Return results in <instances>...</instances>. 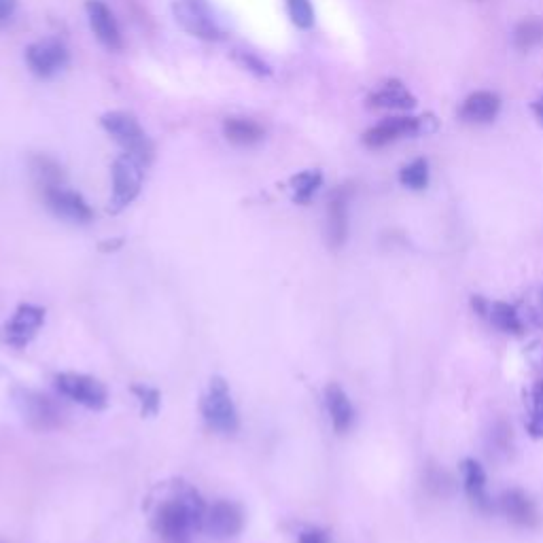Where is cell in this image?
Returning <instances> with one entry per match:
<instances>
[{"instance_id":"9","label":"cell","mask_w":543,"mask_h":543,"mask_svg":"<svg viewBox=\"0 0 543 543\" xmlns=\"http://www.w3.org/2000/svg\"><path fill=\"white\" fill-rule=\"evenodd\" d=\"M26 62L34 75L49 79L58 75L60 70L68 64V51L60 41L45 39L28 47Z\"/></svg>"},{"instance_id":"30","label":"cell","mask_w":543,"mask_h":543,"mask_svg":"<svg viewBox=\"0 0 543 543\" xmlns=\"http://www.w3.org/2000/svg\"><path fill=\"white\" fill-rule=\"evenodd\" d=\"M15 0H0V26H7L13 20Z\"/></svg>"},{"instance_id":"10","label":"cell","mask_w":543,"mask_h":543,"mask_svg":"<svg viewBox=\"0 0 543 543\" xmlns=\"http://www.w3.org/2000/svg\"><path fill=\"white\" fill-rule=\"evenodd\" d=\"M244 527V514L232 501H217L206 507L204 531L217 539H232Z\"/></svg>"},{"instance_id":"25","label":"cell","mask_w":543,"mask_h":543,"mask_svg":"<svg viewBox=\"0 0 543 543\" xmlns=\"http://www.w3.org/2000/svg\"><path fill=\"white\" fill-rule=\"evenodd\" d=\"M514 43L518 49H524V51L543 43V20H537V17L524 20L514 32Z\"/></svg>"},{"instance_id":"15","label":"cell","mask_w":543,"mask_h":543,"mask_svg":"<svg viewBox=\"0 0 543 543\" xmlns=\"http://www.w3.org/2000/svg\"><path fill=\"white\" fill-rule=\"evenodd\" d=\"M501 111V98L493 92H474L465 98L459 109V119L463 124L471 126H484L495 121Z\"/></svg>"},{"instance_id":"28","label":"cell","mask_w":543,"mask_h":543,"mask_svg":"<svg viewBox=\"0 0 543 543\" xmlns=\"http://www.w3.org/2000/svg\"><path fill=\"white\" fill-rule=\"evenodd\" d=\"M132 393L138 397L140 404H143V414L153 416V414H157V410H160L162 397L155 389L145 387V384H136V387H132Z\"/></svg>"},{"instance_id":"18","label":"cell","mask_w":543,"mask_h":543,"mask_svg":"<svg viewBox=\"0 0 543 543\" xmlns=\"http://www.w3.org/2000/svg\"><path fill=\"white\" fill-rule=\"evenodd\" d=\"M501 510L518 527H533L537 524V510L531 497L520 488L505 490L501 497Z\"/></svg>"},{"instance_id":"1","label":"cell","mask_w":543,"mask_h":543,"mask_svg":"<svg viewBox=\"0 0 543 543\" xmlns=\"http://www.w3.org/2000/svg\"><path fill=\"white\" fill-rule=\"evenodd\" d=\"M206 505L194 490L166 501L155 516L153 527L168 543H191L198 529H204Z\"/></svg>"},{"instance_id":"24","label":"cell","mask_w":543,"mask_h":543,"mask_svg":"<svg viewBox=\"0 0 543 543\" xmlns=\"http://www.w3.org/2000/svg\"><path fill=\"white\" fill-rule=\"evenodd\" d=\"M32 174H34V179H37V185L43 191L62 185V170H60V166L56 162L47 160V157H37V160H34Z\"/></svg>"},{"instance_id":"4","label":"cell","mask_w":543,"mask_h":543,"mask_svg":"<svg viewBox=\"0 0 543 543\" xmlns=\"http://www.w3.org/2000/svg\"><path fill=\"white\" fill-rule=\"evenodd\" d=\"M102 128L107 130L117 143L126 149V153L138 157L145 166L151 162L153 157V145L147 138L145 130L140 128L134 115L124 111H113L102 117Z\"/></svg>"},{"instance_id":"22","label":"cell","mask_w":543,"mask_h":543,"mask_svg":"<svg viewBox=\"0 0 543 543\" xmlns=\"http://www.w3.org/2000/svg\"><path fill=\"white\" fill-rule=\"evenodd\" d=\"M321 185H323V174L319 170H306V172L295 174V177L291 179L293 200L297 204H308Z\"/></svg>"},{"instance_id":"2","label":"cell","mask_w":543,"mask_h":543,"mask_svg":"<svg viewBox=\"0 0 543 543\" xmlns=\"http://www.w3.org/2000/svg\"><path fill=\"white\" fill-rule=\"evenodd\" d=\"M437 126L440 124H437L433 113H425L420 117H412V115L387 117L363 134V145L367 149H382L391 143H397V140L401 138L429 136L437 132Z\"/></svg>"},{"instance_id":"5","label":"cell","mask_w":543,"mask_h":543,"mask_svg":"<svg viewBox=\"0 0 543 543\" xmlns=\"http://www.w3.org/2000/svg\"><path fill=\"white\" fill-rule=\"evenodd\" d=\"M172 11L179 26L191 37L204 41H217L223 37L217 17L206 0H174Z\"/></svg>"},{"instance_id":"7","label":"cell","mask_w":543,"mask_h":543,"mask_svg":"<svg viewBox=\"0 0 543 543\" xmlns=\"http://www.w3.org/2000/svg\"><path fill=\"white\" fill-rule=\"evenodd\" d=\"M17 412L22 414L24 423L34 431H51L58 429L62 423L60 408L49 397L30 391V389H17L13 393Z\"/></svg>"},{"instance_id":"17","label":"cell","mask_w":543,"mask_h":543,"mask_svg":"<svg viewBox=\"0 0 543 543\" xmlns=\"http://www.w3.org/2000/svg\"><path fill=\"white\" fill-rule=\"evenodd\" d=\"M348 236V191L338 189L329 198L327 206V242L329 247L340 249Z\"/></svg>"},{"instance_id":"27","label":"cell","mask_w":543,"mask_h":543,"mask_svg":"<svg viewBox=\"0 0 543 543\" xmlns=\"http://www.w3.org/2000/svg\"><path fill=\"white\" fill-rule=\"evenodd\" d=\"M287 9H289L291 20L297 28H304V30L312 28L314 9H312L310 0H287Z\"/></svg>"},{"instance_id":"13","label":"cell","mask_w":543,"mask_h":543,"mask_svg":"<svg viewBox=\"0 0 543 543\" xmlns=\"http://www.w3.org/2000/svg\"><path fill=\"white\" fill-rule=\"evenodd\" d=\"M471 308H474L482 319H488L490 325L505 331V334H522L524 323L518 310L505 302H488L482 295L471 297Z\"/></svg>"},{"instance_id":"29","label":"cell","mask_w":543,"mask_h":543,"mask_svg":"<svg viewBox=\"0 0 543 543\" xmlns=\"http://www.w3.org/2000/svg\"><path fill=\"white\" fill-rule=\"evenodd\" d=\"M531 321L537 327H543V283H541V287L535 293V302L531 306Z\"/></svg>"},{"instance_id":"33","label":"cell","mask_w":543,"mask_h":543,"mask_svg":"<svg viewBox=\"0 0 543 543\" xmlns=\"http://www.w3.org/2000/svg\"><path fill=\"white\" fill-rule=\"evenodd\" d=\"M533 113L537 115V119L543 124V96L537 102H533Z\"/></svg>"},{"instance_id":"16","label":"cell","mask_w":543,"mask_h":543,"mask_svg":"<svg viewBox=\"0 0 543 543\" xmlns=\"http://www.w3.org/2000/svg\"><path fill=\"white\" fill-rule=\"evenodd\" d=\"M87 17H90V26L96 34V39L109 49H121V34L113 11L102 3V0H87Z\"/></svg>"},{"instance_id":"20","label":"cell","mask_w":543,"mask_h":543,"mask_svg":"<svg viewBox=\"0 0 543 543\" xmlns=\"http://www.w3.org/2000/svg\"><path fill=\"white\" fill-rule=\"evenodd\" d=\"M325 404L331 416V423H334V429L338 433H346L350 427H353L355 408L353 404H350V399L342 387H338V384H329L325 391Z\"/></svg>"},{"instance_id":"12","label":"cell","mask_w":543,"mask_h":543,"mask_svg":"<svg viewBox=\"0 0 543 543\" xmlns=\"http://www.w3.org/2000/svg\"><path fill=\"white\" fill-rule=\"evenodd\" d=\"M416 98L408 90V87L391 79L387 83H382L376 92L367 96V107L376 109V111H399V113H410L416 109Z\"/></svg>"},{"instance_id":"3","label":"cell","mask_w":543,"mask_h":543,"mask_svg":"<svg viewBox=\"0 0 543 543\" xmlns=\"http://www.w3.org/2000/svg\"><path fill=\"white\" fill-rule=\"evenodd\" d=\"M202 414L210 429L223 435H232L240 427L238 410L232 401V393L223 378L210 380L208 393L202 399Z\"/></svg>"},{"instance_id":"31","label":"cell","mask_w":543,"mask_h":543,"mask_svg":"<svg viewBox=\"0 0 543 543\" xmlns=\"http://www.w3.org/2000/svg\"><path fill=\"white\" fill-rule=\"evenodd\" d=\"M242 62H244V66H247V68L255 70L257 75H268L270 73L268 66L264 62H259L257 58H253V56H242Z\"/></svg>"},{"instance_id":"14","label":"cell","mask_w":543,"mask_h":543,"mask_svg":"<svg viewBox=\"0 0 543 543\" xmlns=\"http://www.w3.org/2000/svg\"><path fill=\"white\" fill-rule=\"evenodd\" d=\"M45 323V310L32 304H22L7 323V340L13 346H26Z\"/></svg>"},{"instance_id":"8","label":"cell","mask_w":543,"mask_h":543,"mask_svg":"<svg viewBox=\"0 0 543 543\" xmlns=\"http://www.w3.org/2000/svg\"><path fill=\"white\" fill-rule=\"evenodd\" d=\"M56 387L62 395L77 401L87 410H104L109 404V393L104 384L92 376L60 374L56 376Z\"/></svg>"},{"instance_id":"23","label":"cell","mask_w":543,"mask_h":543,"mask_svg":"<svg viewBox=\"0 0 543 543\" xmlns=\"http://www.w3.org/2000/svg\"><path fill=\"white\" fill-rule=\"evenodd\" d=\"M429 162L423 160V157H418V160L410 162L408 166L401 168L399 172V181L404 187L412 189V191H423L429 185Z\"/></svg>"},{"instance_id":"11","label":"cell","mask_w":543,"mask_h":543,"mask_svg":"<svg viewBox=\"0 0 543 543\" xmlns=\"http://www.w3.org/2000/svg\"><path fill=\"white\" fill-rule=\"evenodd\" d=\"M43 198L47 208L60 219L73 221V223H90L94 213L87 202L77 194V191H70L64 185L43 191Z\"/></svg>"},{"instance_id":"6","label":"cell","mask_w":543,"mask_h":543,"mask_svg":"<svg viewBox=\"0 0 543 543\" xmlns=\"http://www.w3.org/2000/svg\"><path fill=\"white\" fill-rule=\"evenodd\" d=\"M143 168L145 164L130 153L117 157L113 164V213H119V210L130 206L140 194V187H143Z\"/></svg>"},{"instance_id":"19","label":"cell","mask_w":543,"mask_h":543,"mask_svg":"<svg viewBox=\"0 0 543 543\" xmlns=\"http://www.w3.org/2000/svg\"><path fill=\"white\" fill-rule=\"evenodd\" d=\"M463 482H465V493L469 497V501L474 503L478 510L482 512H490L493 510V501H490L488 493H486V474L478 461L474 459H465L463 465Z\"/></svg>"},{"instance_id":"32","label":"cell","mask_w":543,"mask_h":543,"mask_svg":"<svg viewBox=\"0 0 543 543\" xmlns=\"http://www.w3.org/2000/svg\"><path fill=\"white\" fill-rule=\"evenodd\" d=\"M300 543H329V541H327V535L323 531L312 529V531H304L302 533Z\"/></svg>"},{"instance_id":"26","label":"cell","mask_w":543,"mask_h":543,"mask_svg":"<svg viewBox=\"0 0 543 543\" xmlns=\"http://www.w3.org/2000/svg\"><path fill=\"white\" fill-rule=\"evenodd\" d=\"M527 429L535 440L543 437V382H537L531 391V418Z\"/></svg>"},{"instance_id":"21","label":"cell","mask_w":543,"mask_h":543,"mask_svg":"<svg viewBox=\"0 0 543 543\" xmlns=\"http://www.w3.org/2000/svg\"><path fill=\"white\" fill-rule=\"evenodd\" d=\"M223 134L227 140H230V143H234L238 147L257 145L259 140L264 138V130H261V126L255 124V121H251V119H244V117L225 119Z\"/></svg>"}]
</instances>
